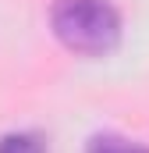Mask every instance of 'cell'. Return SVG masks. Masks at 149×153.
<instances>
[{
	"instance_id": "obj_1",
	"label": "cell",
	"mask_w": 149,
	"mask_h": 153,
	"mask_svg": "<svg viewBox=\"0 0 149 153\" xmlns=\"http://www.w3.org/2000/svg\"><path fill=\"white\" fill-rule=\"evenodd\" d=\"M50 29L78 57H107L121 43V14L110 0H57L50 7Z\"/></svg>"
},
{
	"instance_id": "obj_2",
	"label": "cell",
	"mask_w": 149,
	"mask_h": 153,
	"mask_svg": "<svg viewBox=\"0 0 149 153\" xmlns=\"http://www.w3.org/2000/svg\"><path fill=\"white\" fill-rule=\"evenodd\" d=\"M85 153H149V146L124 139V135H114V132H100L85 143Z\"/></svg>"
},
{
	"instance_id": "obj_3",
	"label": "cell",
	"mask_w": 149,
	"mask_h": 153,
	"mask_svg": "<svg viewBox=\"0 0 149 153\" xmlns=\"http://www.w3.org/2000/svg\"><path fill=\"white\" fill-rule=\"evenodd\" d=\"M0 153H50L46 139L36 132H7L0 135Z\"/></svg>"
}]
</instances>
